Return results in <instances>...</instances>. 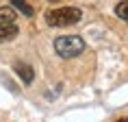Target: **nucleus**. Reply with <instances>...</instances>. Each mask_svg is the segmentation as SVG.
<instances>
[{
	"mask_svg": "<svg viewBox=\"0 0 128 122\" xmlns=\"http://www.w3.org/2000/svg\"><path fill=\"white\" fill-rule=\"evenodd\" d=\"M82 18V11L76 7H56V9H50L46 13V24L48 26H72Z\"/></svg>",
	"mask_w": 128,
	"mask_h": 122,
	"instance_id": "f257e3e1",
	"label": "nucleus"
},
{
	"mask_svg": "<svg viewBox=\"0 0 128 122\" xmlns=\"http://www.w3.org/2000/svg\"><path fill=\"white\" fill-rule=\"evenodd\" d=\"M54 50L63 59H72V57H78L85 50V41L78 35H63V37L54 39Z\"/></svg>",
	"mask_w": 128,
	"mask_h": 122,
	"instance_id": "f03ea898",
	"label": "nucleus"
},
{
	"mask_svg": "<svg viewBox=\"0 0 128 122\" xmlns=\"http://www.w3.org/2000/svg\"><path fill=\"white\" fill-rule=\"evenodd\" d=\"M13 70L18 72V74H20V79L26 83V85H30V83H33L35 74H33V70H30V66H26V63H24V66H22V63H15Z\"/></svg>",
	"mask_w": 128,
	"mask_h": 122,
	"instance_id": "7ed1b4c3",
	"label": "nucleus"
},
{
	"mask_svg": "<svg viewBox=\"0 0 128 122\" xmlns=\"http://www.w3.org/2000/svg\"><path fill=\"white\" fill-rule=\"evenodd\" d=\"M15 24V11L13 7H0V26Z\"/></svg>",
	"mask_w": 128,
	"mask_h": 122,
	"instance_id": "20e7f679",
	"label": "nucleus"
},
{
	"mask_svg": "<svg viewBox=\"0 0 128 122\" xmlns=\"http://www.w3.org/2000/svg\"><path fill=\"white\" fill-rule=\"evenodd\" d=\"M15 35H18V26H15V24L0 26V44H4V41H11Z\"/></svg>",
	"mask_w": 128,
	"mask_h": 122,
	"instance_id": "39448f33",
	"label": "nucleus"
},
{
	"mask_svg": "<svg viewBox=\"0 0 128 122\" xmlns=\"http://www.w3.org/2000/svg\"><path fill=\"white\" fill-rule=\"evenodd\" d=\"M115 15L122 18L124 22H128V0H122V2L115 5Z\"/></svg>",
	"mask_w": 128,
	"mask_h": 122,
	"instance_id": "423d86ee",
	"label": "nucleus"
},
{
	"mask_svg": "<svg viewBox=\"0 0 128 122\" xmlns=\"http://www.w3.org/2000/svg\"><path fill=\"white\" fill-rule=\"evenodd\" d=\"M11 7H18V9L22 11V13H24V15H28V18L33 15V7L28 5L26 0H13V2H11Z\"/></svg>",
	"mask_w": 128,
	"mask_h": 122,
	"instance_id": "0eeeda50",
	"label": "nucleus"
},
{
	"mask_svg": "<svg viewBox=\"0 0 128 122\" xmlns=\"http://www.w3.org/2000/svg\"><path fill=\"white\" fill-rule=\"evenodd\" d=\"M117 122H128V118H120V120H117Z\"/></svg>",
	"mask_w": 128,
	"mask_h": 122,
	"instance_id": "6e6552de",
	"label": "nucleus"
},
{
	"mask_svg": "<svg viewBox=\"0 0 128 122\" xmlns=\"http://www.w3.org/2000/svg\"><path fill=\"white\" fill-rule=\"evenodd\" d=\"M48 2H59V0H48Z\"/></svg>",
	"mask_w": 128,
	"mask_h": 122,
	"instance_id": "1a4fd4ad",
	"label": "nucleus"
}]
</instances>
